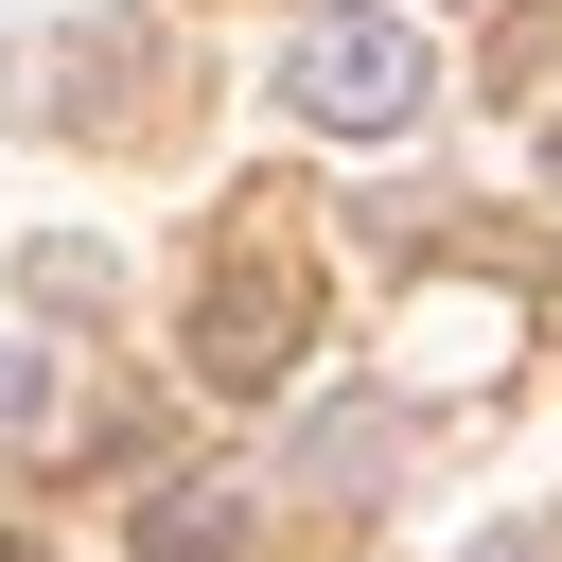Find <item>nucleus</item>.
<instances>
[{"label":"nucleus","mask_w":562,"mask_h":562,"mask_svg":"<svg viewBox=\"0 0 562 562\" xmlns=\"http://www.w3.org/2000/svg\"><path fill=\"white\" fill-rule=\"evenodd\" d=\"M281 105H299V123H334V140H386V123H422V18H386V0H334V18L281 53Z\"/></svg>","instance_id":"nucleus-1"},{"label":"nucleus","mask_w":562,"mask_h":562,"mask_svg":"<svg viewBox=\"0 0 562 562\" xmlns=\"http://www.w3.org/2000/svg\"><path fill=\"white\" fill-rule=\"evenodd\" d=\"M299 351H316V281H299V263H228V281L193 299V369H211V386H281Z\"/></svg>","instance_id":"nucleus-2"},{"label":"nucleus","mask_w":562,"mask_h":562,"mask_svg":"<svg viewBox=\"0 0 562 562\" xmlns=\"http://www.w3.org/2000/svg\"><path fill=\"white\" fill-rule=\"evenodd\" d=\"M246 527H263V509H246V474H176V492L140 509V544H123V562H246Z\"/></svg>","instance_id":"nucleus-3"},{"label":"nucleus","mask_w":562,"mask_h":562,"mask_svg":"<svg viewBox=\"0 0 562 562\" xmlns=\"http://www.w3.org/2000/svg\"><path fill=\"white\" fill-rule=\"evenodd\" d=\"M386 474V404H316V439H299V492H369Z\"/></svg>","instance_id":"nucleus-4"},{"label":"nucleus","mask_w":562,"mask_h":562,"mask_svg":"<svg viewBox=\"0 0 562 562\" xmlns=\"http://www.w3.org/2000/svg\"><path fill=\"white\" fill-rule=\"evenodd\" d=\"M18 281H35V299H53V316H88V299H105V246H35V263H18Z\"/></svg>","instance_id":"nucleus-5"},{"label":"nucleus","mask_w":562,"mask_h":562,"mask_svg":"<svg viewBox=\"0 0 562 562\" xmlns=\"http://www.w3.org/2000/svg\"><path fill=\"white\" fill-rule=\"evenodd\" d=\"M0 422H53V351L35 334H0Z\"/></svg>","instance_id":"nucleus-6"},{"label":"nucleus","mask_w":562,"mask_h":562,"mask_svg":"<svg viewBox=\"0 0 562 562\" xmlns=\"http://www.w3.org/2000/svg\"><path fill=\"white\" fill-rule=\"evenodd\" d=\"M474 562H544V527H492V544H474Z\"/></svg>","instance_id":"nucleus-7"},{"label":"nucleus","mask_w":562,"mask_h":562,"mask_svg":"<svg viewBox=\"0 0 562 562\" xmlns=\"http://www.w3.org/2000/svg\"><path fill=\"white\" fill-rule=\"evenodd\" d=\"M544 193H562V123H544Z\"/></svg>","instance_id":"nucleus-8"}]
</instances>
